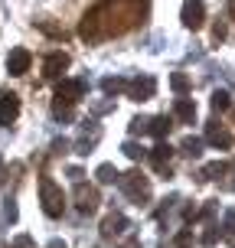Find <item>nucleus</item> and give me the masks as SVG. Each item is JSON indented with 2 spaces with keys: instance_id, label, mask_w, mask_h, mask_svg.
I'll list each match as a JSON object with an SVG mask.
<instances>
[{
  "instance_id": "obj_21",
  "label": "nucleus",
  "mask_w": 235,
  "mask_h": 248,
  "mask_svg": "<svg viewBox=\"0 0 235 248\" xmlns=\"http://www.w3.org/2000/svg\"><path fill=\"white\" fill-rule=\"evenodd\" d=\"M95 176H98V183H118V176H121V173L114 170L111 163H101L98 170H95Z\"/></svg>"
},
{
  "instance_id": "obj_33",
  "label": "nucleus",
  "mask_w": 235,
  "mask_h": 248,
  "mask_svg": "<svg viewBox=\"0 0 235 248\" xmlns=\"http://www.w3.org/2000/svg\"><path fill=\"white\" fill-rule=\"evenodd\" d=\"M121 248H141V238H127V242H124Z\"/></svg>"
},
{
  "instance_id": "obj_23",
  "label": "nucleus",
  "mask_w": 235,
  "mask_h": 248,
  "mask_svg": "<svg viewBox=\"0 0 235 248\" xmlns=\"http://www.w3.org/2000/svg\"><path fill=\"white\" fill-rule=\"evenodd\" d=\"M95 140H98V131H95L92 137H82V140L75 144V154H82V157H88V154H92V147H95Z\"/></svg>"
},
{
  "instance_id": "obj_35",
  "label": "nucleus",
  "mask_w": 235,
  "mask_h": 248,
  "mask_svg": "<svg viewBox=\"0 0 235 248\" xmlns=\"http://www.w3.org/2000/svg\"><path fill=\"white\" fill-rule=\"evenodd\" d=\"M229 10H232V16H235V0H232V7H229Z\"/></svg>"
},
{
  "instance_id": "obj_26",
  "label": "nucleus",
  "mask_w": 235,
  "mask_h": 248,
  "mask_svg": "<svg viewBox=\"0 0 235 248\" xmlns=\"http://www.w3.org/2000/svg\"><path fill=\"white\" fill-rule=\"evenodd\" d=\"M219 225H209L206 232H203V245H216V238H219V232H216Z\"/></svg>"
},
{
  "instance_id": "obj_6",
  "label": "nucleus",
  "mask_w": 235,
  "mask_h": 248,
  "mask_svg": "<svg viewBox=\"0 0 235 248\" xmlns=\"http://www.w3.org/2000/svg\"><path fill=\"white\" fill-rule=\"evenodd\" d=\"M180 20H183L186 30H203V23H206V3L203 0H186L183 10H180Z\"/></svg>"
},
{
  "instance_id": "obj_25",
  "label": "nucleus",
  "mask_w": 235,
  "mask_h": 248,
  "mask_svg": "<svg viewBox=\"0 0 235 248\" xmlns=\"http://www.w3.org/2000/svg\"><path fill=\"white\" fill-rule=\"evenodd\" d=\"M147 121L150 118H134L131 121V134H147Z\"/></svg>"
},
{
  "instance_id": "obj_11",
  "label": "nucleus",
  "mask_w": 235,
  "mask_h": 248,
  "mask_svg": "<svg viewBox=\"0 0 235 248\" xmlns=\"http://www.w3.org/2000/svg\"><path fill=\"white\" fill-rule=\"evenodd\" d=\"M30 65H33V52L30 49H23V46L10 49V56H7V72L10 75H26Z\"/></svg>"
},
{
  "instance_id": "obj_18",
  "label": "nucleus",
  "mask_w": 235,
  "mask_h": 248,
  "mask_svg": "<svg viewBox=\"0 0 235 248\" xmlns=\"http://www.w3.org/2000/svg\"><path fill=\"white\" fill-rule=\"evenodd\" d=\"M36 30H43V33H46V36H52V39H69V33H65L62 26L49 23V20H36Z\"/></svg>"
},
{
  "instance_id": "obj_31",
  "label": "nucleus",
  "mask_w": 235,
  "mask_h": 248,
  "mask_svg": "<svg viewBox=\"0 0 235 248\" xmlns=\"http://www.w3.org/2000/svg\"><path fill=\"white\" fill-rule=\"evenodd\" d=\"M13 248H33V242H30V238H26V235H20V238H16V242H13Z\"/></svg>"
},
{
  "instance_id": "obj_22",
  "label": "nucleus",
  "mask_w": 235,
  "mask_h": 248,
  "mask_svg": "<svg viewBox=\"0 0 235 248\" xmlns=\"http://www.w3.org/2000/svg\"><path fill=\"white\" fill-rule=\"evenodd\" d=\"M225 170H229L225 163H209V167H206V170L199 173V180H203V183H206V180H216V176H222Z\"/></svg>"
},
{
  "instance_id": "obj_34",
  "label": "nucleus",
  "mask_w": 235,
  "mask_h": 248,
  "mask_svg": "<svg viewBox=\"0 0 235 248\" xmlns=\"http://www.w3.org/2000/svg\"><path fill=\"white\" fill-rule=\"evenodd\" d=\"M49 248H65V245H62V242H49Z\"/></svg>"
},
{
  "instance_id": "obj_8",
  "label": "nucleus",
  "mask_w": 235,
  "mask_h": 248,
  "mask_svg": "<svg viewBox=\"0 0 235 248\" xmlns=\"http://www.w3.org/2000/svg\"><path fill=\"white\" fill-rule=\"evenodd\" d=\"M154 92H157V82H154L150 75L127 78V98L131 101H147V98H154Z\"/></svg>"
},
{
  "instance_id": "obj_32",
  "label": "nucleus",
  "mask_w": 235,
  "mask_h": 248,
  "mask_svg": "<svg viewBox=\"0 0 235 248\" xmlns=\"http://www.w3.org/2000/svg\"><path fill=\"white\" fill-rule=\"evenodd\" d=\"M3 212H7V219H10V222L16 219V206H13V202H7V209H3Z\"/></svg>"
},
{
  "instance_id": "obj_15",
  "label": "nucleus",
  "mask_w": 235,
  "mask_h": 248,
  "mask_svg": "<svg viewBox=\"0 0 235 248\" xmlns=\"http://www.w3.org/2000/svg\"><path fill=\"white\" fill-rule=\"evenodd\" d=\"M170 127H173L170 118H167V114H157V118H150V121H147V134H154L157 140H163V137L170 134Z\"/></svg>"
},
{
  "instance_id": "obj_29",
  "label": "nucleus",
  "mask_w": 235,
  "mask_h": 248,
  "mask_svg": "<svg viewBox=\"0 0 235 248\" xmlns=\"http://www.w3.org/2000/svg\"><path fill=\"white\" fill-rule=\"evenodd\" d=\"M189 242H193V235H189V232H180V238H176V248H189Z\"/></svg>"
},
{
  "instance_id": "obj_12",
  "label": "nucleus",
  "mask_w": 235,
  "mask_h": 248,
  "mask_svg": "<svg viewBox=\"0 0 235 248\" xmlns=\"http://www.w3.org/2000/svg\"><path fill=\"white\" fill-rule=\"evenodd\" d=\"M147 157H150V163H154V170H157V173L170 176V157H173V147H170V144H163V140H160Z\"/></svg>"
},
{
  "instance_id": "obj_19",
  "label": "nucleus",
  "mask_w": 235,
  "mask_h": 248,
  "mask_svg": "<svg viewBox=\"0 0 235 248\" xmlns=\"http://www.w3.org/2000/svg\"><path fill=\"white\" fill-rule=\"evenodd\" d=\"M121 150H124V157H127V160H144V157H147V150L141 147V144H134V140H124Z\"/></svg>"
},
{
  "instance_id": "obj_9",
  "label": "nucleus",
  "mask_w": 235,
  "mask_h": 248,
  "mask_svg": "<svg viewBox=\"0 0 235 248\" xmlns=\"http://www.w3.org/2000/svg\"><path fill=\"white\" fill-rule=\"evenodd\" d=\"M72 65V59H69V52H49L46 56V62H43V78H49V82H56L65 69Z\"/></svg>"
},
{
  "instance_id": "obj_28",
  "label": "nucleus",
  "mask_w": 235,
  "mask_h": 248,
  "mask_svg": "<svg viewBox=\"0 0 235 248\" xmlns=\"http://www.w3.org/2000/svg\"><path fill=\"white\" fill-rule=\"evenodd\" d=\"M65 150H69V140H65V137L52 140V154H65Z\"/></svg>"
},
{
  "instance_id": "obj_1",
  "label": "nucleus",
  "mask_w": 235,
  "mask_h": 248,
  "mask_svg": "<svg viewBox=\"0 0 235 248\" xmlns=\"http://www.w3.org/2000/svg\"><path fill=\"white\" fill-rule=\"evenodd\" d=\"M147 10H150V0H98L82 16L78 36L85 43H92V46L127 36V33H134L137 26H144Z\"/></svg>"
},
{
  "instance_id": "obj_7",
  "label": "nucleus",
  "mask_w": 235,
  "mask_h": 248,
  "mask_svg": "<svg viewBox=\"0 0 235 248\" xmlns=\"http://www.w3.org/2000/svg\"><path fill=\"white\" fill-rule=\"evenodd\" d=\"M20 118V95L16 92H0V127H10Z\"/></svg>"
},
{
  "instance_id": "obj_14",
  "label": "nucleus",
  "mask_w": 235,
  "mask_h": 248,
  "mask_svg": "<svg viewBox=\"0 0 235 248\" xmlns=\"http://www.w3.org/2000/svg\"><path fill=\"white\" fill-rule=\"evenodd\" d=\"M173 118H176V121H183V124H193V121H196V101H193V98H176Z\"/></svg>"
},
{
  "instance_id": "obj_20",
  "label": "nucleus",
  "mask_w": 235,
  "mask_h": 248,
  "mask_svg": "<svg viewBox=\"0 0 235 248\" xmlns=\"http://www.w3.org/2000/svg\"><path fill=\"white\" fill-rule=\"evenodd\" d=\"M209 105H212V111H229L232 108V98H229V92H212Z\"/></svg>"
},
{
  "instance_id": "obj_24",
  "label": "nucleus",
  "mask_w": 235,
  "mask_h": 248,
  "mask_svg": "<svg viewBox=\"0 0 235 248\" xmlns=\"http://www.w3.org/2000/svg\"><path fill=\"white\" fill-rule=\"evenodd\" d=\"M170 85H173V92L183 95V92H189V78H186L183 72H173V75H170Z\"/></svg>"
},
{
  "instance_id": "obj_3",
  "label": "nucleus",
  "mask_w": 235,
  "mask_h": 248,
  "mask_svg": "<svg viewBox=\"0 0 235 248\" xmlns=\"http://www.w3.org/2000/svg\"><path fill=\"white\" fill-rule=\"evenodd\" d=\"M39 202H43V212L49 219H59L62 212H65V193H62V186H56L49 176H39Z\"/></svg>"
},
{
  "instance_id": "obj_5",
  "label": "nucleus",
  "mask_w": 235,
  "mask_h": 248,
  "mask_svg": "<svg viewBox=\"0 0 235 248\" xmlns=\"http://www.w3.org/2000/svg\"><path fill=\"white\" fill-rule=\"evenodd\" d=\"M98 202H101V196H98V189L95 186H88V183H75V206H78V212L82 216H92V212L98 209Z\"/></svg>"
},
{
  "instance_id": "obj_27",
  "label": "nucleus",
  "mask_w": 235,
  "mask_h": 248,
  "mask_svg": "<svg viewBox=\"0 0 235 248\" xmlns=\"http://www.w3.org/2000/svg\"><path fill=\"white\" fill-rule=\"evenodd\" d=\"M225 36H229V30H225V23H216V26H212V39H216V43H222Z\"/></svg>"
},
{
  "instance_id": "obj_16",
  "label": "nucleus",
  "mask_w": 235,
  "mask_h": 248,
  "mask_svg": "<svg viewBox=\"0 0 235 248\" xmlns=\"http://www.w3.org/2000/svg\"><path fill=\"white\" fill-rule=\"evenodd\" d=\"M101 92H105V95H121V92H127V78L108 75V78H101Z\"/></svg>"
},
{
  "instance_id": "obj_2",
  "label": "nucleus",
  "mask_w": 235,
  "mask_h": 248,
  "mask_svg": "<svg viewBox=\"0 0 235 248\" xmlns=\"http://www.w3.org/2000/svg\"><path fill=\"white\" fill-rule=\"evenodd\" d=\"M85 82L82 78H62L59 85H56V101H52V114L59 118V121H72L75 118V105L85 98Z\"/></svg>"
},
{
  "instance_id": "obj_13",
  "label": "nucleus",
  "mask_w": 235,
  "mask_h": 248,
  "mask_svg": "<svg viewBox=\"0 0 235 248\" xmlns=\"http://www.w3.org/2000/svg\"><path fill=\"white\" fill-rule=\"evenodd\" d=\"M124 229H127V219H124L121 212H111V216L101 222V238H114V235H121Z\"/></svg>"
},
{
  "instance_id": "obj_4",
  "label": "nucleus",
  "mask_w": 235,
  "mask_h": 248,
  "mask_svg": "<svg viewBox=\"0 0 235 248\" xmlns=\"http://www.w3.org/2000/svg\"><path fill=\"white\" fill-rule=\"evenodd\" d=\"M118 183H121L124 196L131 199L134 206H147V202H150V180L141 173V170H131V173L118 176Z\"/></svg>"
},
{
  "instance_id": "obj_10",
  "label": "nucleus",
  "mask_w": 235,
  "mask_h": 248,
  "mask_svg": "<svg viewBox=\"0 0 235 248\" xmlns=\"http://www.w3.org/2000/svg\"><path fill=\"white\" fill-rule=\"evenodd\" d=\"M206 140H209L212 147H219V150H229L235 144L232 131H229L225 124H219V121H209V124H206Z\"/></svg>"
},
{
  "instance_id": "obj_17",
  "label": "nucleus",
  "mask_w": 235,
  "mask_h": 248,
  "mask_svg": "<svg viewBox=\"0 0 235 248\" xmlns=\"http://www.w3.org/2000/svg\"><path fill=\"white\" fill-rule=\"evenodd\" d=\"M180 154H186L189 160H196L199 154H203V140L199 137H186L183 144H180Z\"/></svg>"
},
{
  "instance_id": "obj_30",
  "label": "nucleus",
  "mask_w": 235,
  "mask_h": 248,
  "mask_svg": "<svg viewBox=\"0 0 235 248\" xmlns=\"http://www.w3.org/2000/svg\"><path fill=\"white\" fill-rule=\"evenodd\" d=\"M225 232H229V235H235V212H229V216H225Z\"/></svg>"
}]
</instances>
